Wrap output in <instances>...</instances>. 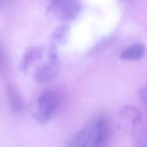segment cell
Masks as SVG:
<instances>
[{"label": "cell", "mask_w": 147, "mask_h": 147, "mask_svg": "<svg viewBox=\"0 0 147 147\" xmlns=\"http://www.w3.org/2000/svg\"><path fill=\"white\" fill-rule=\"evenodd\" d=\"M37 106L33 117L39 123H46L52 119L59 108V96L55 91H45L38 98Z\"/></svg>", "instance_id": "1"}, {"label": "cell", "mask_w": 147, "mask_h": 147, "mask_svg": "<svg viewBox=\"0 0 147 147\" xmlns=\"http://www.w3.org/2000/svg\"><path fill=\"white\" fill-rule=\"evenodd\" d=\"M47 11L58 19L69 21L75 20L81 11L82 5L79 0H48Z\"/></svg>", "instance_id": "2"}, {"label": "cell", "mask_w": 147, "mask_h": 147, "mask_svg": "<svg viewBox=\"0 0 147 147\" xmlns=\"http://www.w3.org/2000/svg\"><path fill=\"white\" fill-rule=\"evenodd\" d=\"M103 114L90 119L68 140L67 147H90L99 128Z\"/></svg>", "instance_id": "3"}, {"label": "cell", "mask_w": 147, "mask_h": 147, "mask_svg": "<svg viewBox=\"0 0 147 147\" xmlns=\"http://www.w3.org/2000/svg\"><path fill=\"white\" fill-rule=\"evenodd\" d=\"M59 63L57 61L48 60L47 63L38 66L34 71V80L40 84H47L52 82L58 75Z\"/></svg>", "instance_id": "4"}, {"label": "cell", "mask_w": 147, "mask_h": 147, "mask_svg": "<svg viewBox=\"0 0 147 147\" xmlns=\"http://www.w3.org/2000/svg\"><path fill=\"white\" fill-rule=\"evenodd\" d=\"M111 133V128L109 119L103 114L99 128L90 147H107L110 140Z\"/></svg>", "instance_id": "5"}, {"label": "cell", "mask_w": 147, "mask_h": 147, "mask_svg": "<svg viewBox=\"0 0 147 147\" xmlns=\"http://www.w3.org/2000/svg\"><path fill=\"white\" fill-rule=\"evenodd\" d=\"M42 56V49L38 46H31L27 48L22 56L19 65L20 69L24 72H27L31 66Z\"/></svg>", "instance_id": "6"}, {"label": "cell", "mask_w": 147, "mask_h": 147, "mask_svg": "<svg viewBox=\"0 0 147 147\" xmlns=\"http://www.w3.org/2000/svg\"><path fill=\"white\" fill-rule=\"evenodd\" d=\"M121 117L127 122H130L132 129L137 127L142 122V117L141 111L132 105H125L120 111Z\"/></svg>", "instance_id": "7"}, {"label": "cell", "mask_w": 147, "mask_h": 147, "mask_svg": "<svg viewBox=\"0 0 147 147\" xmlns=\"http://www.w3.org/2000/svg\"><path fill=\"white\" fill-rule=\"evenodd\" d=\"M7 98L11 109L15 112H19L22 109L24 102L22 94L17 87L12 84H9L6 88Z\"/></svg>", "instance_id": "8"}, {"label": "cell", "mask_w": 147, "mask_h": 147, "mask_svg": "<svg viewBox=\"0 0 147 147\" xmlns=\"http://www.w3.org/2000/svg\"><path fill=\"white\" fill-rule=\"evenodd\" d=\"M145 53V45L141 43H136L123 50L120 54V58L127 60H138L143 57Z\"/></svg>", "instance_id": "9"}, {"label": "cell", "mask_w": 147, "mask_h": 147, "mask_svg": "<svg viewBox=\"0 0 147 147\" xmlns=\"http://www.w3.org/2000/svg\"><path fill=\"white\" fill-rule=\"evenodd\" d=\"M114 38L111 36L102 38L88 51V55L90 56L97 55L106 51L114 42Z\"/></svg>", "instance_id": "10"}, {"label": "cell", "mask_w": 147, "mask_h": 147, "mask_svg": "<svg viewBox=\"0 0 147 147\" xmlns=\"http://www.w3.org/2000/svg\"><path fill=\"white\" fill-rule=\"evenodd\" d=\"M135 141V147H146V131L141 124L132 129Z\"/></svg>", "instance_id": "11"}, {"label": "cell", "mask_w": 147, "mask_h": 147, "mask_svg": "<svg viewBox=\"0 0 147 147\" xmlns=\"http://www.w3.org/2000/svg\"><path fill=\"white\" fill-rule=\"evenodd\" d=\"M69 26L67 25H59L55 28L52 33V42L57 45L58 43H62L66 38Z\"/></svg>", "instance_id": "12"}, {"label": "cell", "mask_w": 147, "mask_h": 147, "mask_svg": "<svg viewBox=\"0 0 147 147\" xmlns=\"http://www.w3.org/2000/svg\"><path fill=\"white\" fill-rule=\"evenodd\" d=\"M8 68V59L5 49L0 46V75L6 72Z\"/></svg>", "instance_id": "13"}, {"label": "cell", "mask_w": 147, "mask_h": 147, "mask_svg": "<svg viewBox=\"0 0 147 147\" xmlns=\"http://www.w3.org/2000/svg\"><path fill=\"white\" fill-rule=\"evenodd\" d=\"M140 99L142 105L144 106H146V86L142 87L139 91Z\"/></svg>", "instance_id": "14"}, {"label": "cell", "mask_w": 147, "mask_h": 147, "mask_svg": "<svg viewBox=\"0 0 147 147\" xmlns=\"http://www.w3.org/2000/svg\"><path fill=\"white\" fill-rule=\"evenodd\" d=\"M13 0H0V10L5 8Z\"/></svg>", "instance_id": "15"}, {"label": "cell", "mask_w": 147, "mask_h": 147, "mask_svg": "<svg viewBox=\"0 0 147 147\" xmlns=\"http://www.w3.org/2000/svg\"><path fill=\"white\" fill-rule=\"evenodd\" d=\"M125 1H131V0H123Z\"/></svg>", "instance_id": "16"}]
</instances>
